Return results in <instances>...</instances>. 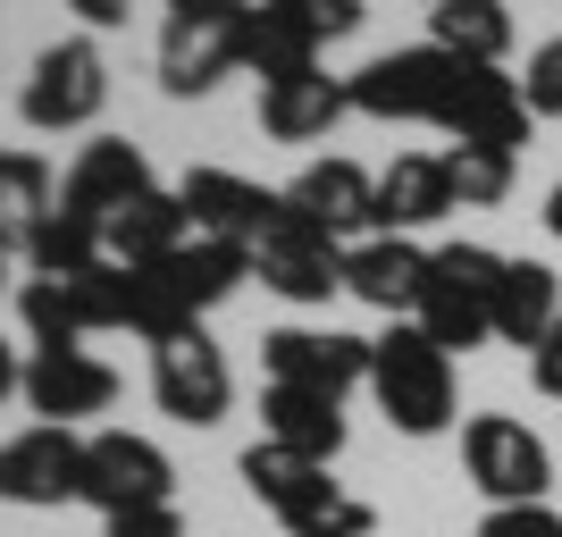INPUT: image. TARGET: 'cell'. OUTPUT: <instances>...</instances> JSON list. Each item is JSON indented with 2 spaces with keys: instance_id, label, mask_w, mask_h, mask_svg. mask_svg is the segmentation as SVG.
<instances>
[{
  "instance_id": "1",
  "label": "cell",
  "mask_w": 562,
  "mask_h": 537,
  "mask_svg": "<svg viewBox=\"0 0 562 537\" xmlns=\"http://www.w3.org/2000/svg\"><path fill=\"white\" fill-rule=\"evenodd\" d=\"M370 395H378V412H386V428H403V437H446L453 403H462L453 353L428 345L412 320H395L386 336H370Z\"/></svg>"
},
{
  "instance_id": "2",
  "label": "cell",
  "mask_w": 562,
  "mask_h": 537,
  "mask_svg": "<svg viewBox=\"0 0 562 537\" xmlns=\"http://www.w3.org/2000/svg\"><path fill=\"white\" fill-rule=\"evenodd\" d=\"M244 488L285 521V537H370L378 513L370 504H352L345 488L328 479V462H303V454H285V445H244Z\"/></svg>"
},
{
  "instance_id": "3",
  "label": "cell",
  "mask_w": 562,
  "mask_h": 537,
  "mask_svg": "<svg viewBox=\"0 0 562 537\" xmlns=\"http://www.w3.org/2000/svg\"><path fill=\"white\" fill-rule=\"evenodd\" d=\"M495 278H504V253L487 244H437L420 278V303H412V327L446 353L495 345Z\"/></svg>"
},
{
  "instance_id": "4",
  "label": "cell",
  "mask_w": 562,
  "mask_h": 537,
  "mask_svg": "<svg viewBox=\"0 0 562 537\" xmlns=\"http://www.w3.org/2000/svg\"><path fill=\"white\" fill-rule=\"evenodd\" d=\"M252 9L260 0H186V9H168V25H160V93L168 101L218 93V76L244 68Z\"/></svg>"
},
{
  "instance_id": "5",
  "label": "cell",
  "mask_w": 562,
  "mask_h": 537,
  "mask_svg": "<svg viewBox=\"0 0 562 537\" xmlns=\"http://www.w3.org/2000/svg\"><path fill=\"white\" fill-rule=\"evenodd\" d=\"M462 68L470 59H453V51H437V43H412V51H378L361 76H345V93H352V110L361 118H386V126H437L446 118V101H453V85H462Z\"/></svg>"
},
{
  "instance_id": "6",
  "label": "cell",
  "mask_w": 562,
  "mask_h": 537,
  "mask_svg": "<svg viewBox=\"0 0 562 537\" xmlns=\"http://www.w3.org/2000/svg\"><path fill=\"white\" fill-rule=\"evenodd\" d=\"M101 101H110V59H101L93 34H68V43H50L34 59V76L18 93V118L34 135H76V126L101 118Z\"/></svg>"
},
{
  "instance_id": "7",
  "label": "cell",
  "mask_w": 562,
  "mask_h": 537,
  "mask_svg": "<svg viewBox=\"0 0 562 537\" xmlns=\"http://www.w3.org/2000/svg\"><path fill=\"white\" fill-rule=\"evenodd\" d=\"M462 470H470V488L487 495V504H546V488H554L546 437L529 421H513V412L462 421Z\"/></svg>"
},
{
  "instance_id": "8",
  "label": "cell",
  "mask_w": 562,
  "mask_h": 537,
  "mask_svg": "<svg viewBox=\"0 0 562 537\" xmlns=\"http://www.w3.org/2000/svg\"><path fill=\"white\" fill-rule=\"evenodd\" d=\"M168 495H177V462H168L151 437H135V428H93V437H85V495H76V504H93V513L110 521V513L168 504Z\"/></svg>"
},
{
  "instance_id": "9",
  "label": "cell",
  "mask_w": 562,
  "mask_h": 537,
  "mask_svg": "<svg viewBox=\"0 0 562 537\" xmlns=\"http://www.w3.org/2000/svg\"><path fill=\"white\" fill-rule=\"evenodd\" d=\"M151 403H160L177 428H218L227 421L235 370H227V353L211 345V327H186V336L151 345Z\"/></svg>"
},
{
  "instance_id": "10",
  "label": "cell",
  "mask_w": 562,
  "mask_h": 537,
  "mask_svg": "<svg viewBox=\"0 0 562 537\" xmlns=\"http://www.w3.org/2000/svg\"><path fill=\"white\" fill-rule=\"evenodd\" d=\"M260 361H269V387H311L336 403L370 387V336H345V327H269Z\"/></svg>"
},
{
  "instance_id": "11",
  "label": "cell",
  "mask_w": 562,
  "mask_h": 537,
  "mask_svg": "<svg viewBox=\"0 0 562 537\" xmlns=\"http://www.w3.org/2000/svg\"><path fill=\"white\" fill-rule=\"evenodd\" d=\"M85 495V437L76 428L34 421L25 437L0 445V504H25V513H59Z\"/></svg>"
},
{
  "instance_id": "12",
  "label": "cell",
  "mask_w": 562,
  "mask_h": 537,
  "mask_svg": "<svg viewBox=\"0 0 562 537\" xmlns=\"http://www.w3.org/2000/svg\"><path fill=\"white\" fill-rule=\"evenodd\" d=\"M252 278L269 294H285V303H328V294H345V244L285 202V219L260 235V253H252Z\"/></svg>"
},
{
  "instance_id": "13",
  "label": "cell",
  "mask_w": 562,
  "mask_h": 537,
  "mask_svg": "<svg viewBox=\"0 0 562 537\" xmlns=\"http://www.w3.org/2000/svg\"><path fill=\"white\" fill-rule=\"evenodd\" d=\"M177 202L193 211V235H218V244H244V253H260V235L285 219V193L252 186L235 168H186Z\"/></svg>"
},
{
  "instance_id": "14",
  "label": "cell",
  "mask_w": 562,
  "mask_h": 537,
  "mask_svg": "<svg viewBox=\"0 0 562 537\" xmlns=\"http://www.w3.org/2000/svg\"><path fill=\"white\" fill-rule=\"evenodd\" d=\"M151 193V160H143V143L126 135H101L76 152V168L59 177V202H68L76 219H93L101 235H110V219L126 211V202H143Z\"/></svg>"
},
{
  "instance_id": "15",
  "label": "cell",
  "mask_w": 562,
  "mask_h": 537,
  "mask_svg": "<svg viewBox=\"0 0 562 537\" xmlns=\"http://www.w3.org/2000/svg\"><path fill=\"white\" fill-rule=\"evenodd\" d=\"M18 395L34 403L50 428H76V421H93V412H110V403H117V370L101 361V353H85V345H68V353H34Z\"/></svg>"
},
{
  "instance_id": "16",
  "label": "cell",
  "mask_w": 562,
  "mask_h": 537,
  "mask_svg": "<svg viewBox=\"0 0 562 537\" xmlns=\"http://www.w3.org/2000/svg\"><path fill=\"white\" fill-rule=\"evenodd\" d=\"M437 126H446L453 143H487V152H520V143H529V101H520V76H504V68H479V59H470Z\"/></svg>"
},
{
  "instance_id": "17",
  "label": "cell",
  "mask_w": 562,
  "mask_h": 537,
  "mask_svg": "<svg viewBox=\"0 0 562 537\" xmlns=\"http://www.w3.org/2000/svg\"><path fill=\"white\" fill-rule=\"evenodd\" d=\"M446 211H462V202H453V177H446V152H395L386 177H378L370 235H420V227H437Z\"/></svg>"
},
{
  "instance_id": "18",
  "label": "cell",
  "mask_w": 562,
  "mask_h": 537,
  "mask_svg": "<svg viewBox=\"0 0 562 537\" xmlns=\"http://www.w3.org/2000/svg\"><path fill=\"white\" fill-rule=\"evenodd\" d=\"M420 278H428V253L412 244V235H370V244L345 253V294L370 303V311H386V320H412Z\"/></svg>"
},
{
  "instance_id": "19",
  "label": "cell",
  "mask_w": 562,
  "mask_h": 537,
  "mask_svg": "<svg viewBox=\"0 0 562 537\" xmlns=\"http://www.w3.org/2000/svg\"><path fill=\"white\" fill-rule=\"evenodd\" d=\"M285 202L311 219V227H328L336 244H345L352 227H370L378 219V177L361 160H311L294 186H285Z\"/></svg>"
},
{
  "instance_id": "20",
  "label": "cell",
  "mask_w": 562,
  "mask_h": 537,
  "mask_svg": "<svg viewBox=\"0 0 562 537\" xmlns=\"http://www.w3.org/2000/svg\"><path fill=\"white\" fill-rule=\"evenodd\" d=\"M345 110H352V93H345V76H328V68H303V76H285V85H260V135L269 143H319Z\"/></svg>"
},
{
  "instance_id": "21",
  "label": "cell",
  "mask_w": 562,
  "mask_h": 537,
  "mask_svg": "<svg viewBox=\"0 0 562 537\" xmlns=\"http://www.w3.org/2000/svg\"><path fill=\"white\" fill-rule=\"evenodd\" d=\"M562 320V278L546 269V260H504V278H495V345H520L538 353L546 327Z\"/></svg>"
},
{
  "instance_id": "22",
  "label": "cell",
  "mask_w": 562,
  "mask_h": 537,
  "mask_svg": "<svg viewBox=\"0 0 562 537\" xmlns=\"http://www.w3.org/2000/svg\"><path fill=\"white\" fill-rule=\"evenodd\" d=\"M269 412V445L303 454V462H336L345 454V403L336 395H311V387H269L260 395Z\"/></svg>"
},
{
  "instance_id": "23",
  "label": "cell",
  "mask_w": 562,
  "mask_h": 537,
  "mask_svg": "<svg viewBox=\"0 0 562 537\" xmlns=\"http://www.w3.org/2000/svg\"><path fill=\"white\" fill-rule=\"evenodd\" d=\"M101 244H110V260H126V269H151V260H168L177 244H193V211L168 186H151L143 202H126V211L110 219Z\"/></svg>"
},
{
  "instance_id": "24",
  "label": "cell",
  "mask_w": 562,
  "mask_h": 537,
  "mask_svg": "<svg viewBox=\"0 0 562 537\" xmlns=\"http://www.w3.org/2000/svg\"><path fill=\"white\" fill-rule=\"evenodd\" d=\"M428 43L453 51V59H479V68H504L513 9L504 0H428Z\"/></svg>"
},
{
  "instance_id": "25",
  "label": "cell",
  "mask_w": 562,
  "mask_h": 537,
  "mask_svg": "<svg viewBox=\"0 0 562 537\" xmlns=\"http://www.w3.org/2000/svg\"><path fill=\"white\" fill-rule=\"evenodd\" d=\"M93 260H110V244H101V227L76 219L68 202H50L43 227L25 235V269H34V278H76V269H93Z\"/></svg>"
},
{
  "instance_id": "26",
  "label": "cell",
  "mask_w": 562,
  "mask_h": 537,
  "mask_svg": "<svg viewBox=\"0 0 562 537\" xmlns=\"http://www.w3.org/2000/svg\"><path fill=\"white\" fill-rule=\"evenodd\" d=\"M50 202H59V186H50V160H34V152H9V160H0V253H25V235L43 227Z\"/></svg>"
},
{
  "instance_id": "27",
  "label": "cell",
  "mask_w": 562,
  "mask_h": 537,
  "mask_svg": "<svg viewBox=\"0 0 562 537\" xmlns=\"http://www.w3.org/2000/svg\"><path fill=\"white\" fill-rule=\"evenodd\" d=\"M18 320H25V336H34V353L85 345V320H76L68 278H25V286H18Z\"/></svg>"
},
{
  "instance_id": "28",
  "label": "cell",
  "mask_w": 562,
  "mask_h": 537,
  "mask_svg": "<svg viewBox=\"0 0 562 537\" xmlns=\"http://www.w3.org/2000/svg\"><path fill=\"white\" fill-rule=\"evenodd\" d=\"M244 68H252L260 85H285V76L319 68V43H311V34H294L285 18H269V9H252V43H244Z\"/></svg>"
},
{
  "instance_id": "29",
  "label": "cell",
  "mask_w": 562,
  "mask_h": 537,
  "mask_svg": "<svg viewBox=\"0 0 562 537\" xmlns=\"http://www.w3.org/2000/svg\"><path fill=\"white\" fill-rule=\"evenodd\" d=\"M513 168H520V152H487V143H453L446 152V177H453V202H462V211L504 202V193H513Z\"/></svg>"
},
{
  "instance_id": "30",
  "label": "cell",
  "mask_w": 562,
  "mask_h": 537,
  "mask_svg": "<svg viewBox=\"0 0 562 537\" xmlns=\"http://www.w3.org/2000/svg\"><path fill=\"white\" fill-rule=\"evenodd\" d=\"M68 294H76V320H85V336H101V327H126V260H93V269H76Z\"/></svg>"
},
{
  "instance_id": "31",
  "label": "cell",
  "mask_w": 562,
  "mask_h": 537,
  "mask_svg": "<svg viewBox=\"0 0 562 537\" xmlns=\"http://www.w3.org/2000/svg\"><path fill=\"white\" fill-rule=\"evenodd\" d=\"M269 18H285L294 34H311V43H336V34H352L361 25V0H260Z\"/></svg>"
},
{
  "instance_id": "32",
  "label": "cell",
  "mask_w": 562,
  "mask_h": 537,
  "mask_svg": "<svg viewBox=\"0 0 562 537\" xmlns=\"http://www.w3.org/2000/svg\"><path fill=\"white\" fill-rule=\"evenodd\" d=\"M520 101H529V118H562V34L529 51V68H520Z\"/></svg>"
},
{
  "instance_id": "33",
  "label": "cell",
  "mask_w": 562,
  "mask_h": 537,
  "mask_svg": "<svg viewBox=\"0 0 562 537\" xmlns=\"http://www.w3.org/2000/svg\"><path fill=\"white\" fill-rule=\"evenodd\" d=\"M470 537H562V513L554 504H487V521Z\"/></svg>"
},
{
  "instance_id": "34",
  "label": "cell",
  "mask_w": 562,
  "mask_h": 537,
  "mask_svg": "<svg viewBox=\"0 0 562 537\" xmlns=\"http://www.w3.org/2000/svg\"><path fill=\"white\" fill-rule=\"evenodd\" d=\"M101 537H186V521H177V504H143V513H110Z\"/></svg>"
},
{
  "instance_id": "35",
  "label": "cell",
  "mask_w": 562,
  "mask_h": 537,
  "mask_svg": "<svg viewBox=\"0 0 562 537\" xmlns=\"http://www.w3.org/2000/svg\"><path fill=\"white\" fill-rule=\"evenodd\" d=\"M529 378H538V395H554V403H562V320L546 327V345L529 353Z\"/></svg>"
},
{
  "instance_id": "36",
  "label": "cell",
  "mask_w": 562,
  "mask_h": 537,
  "mask_svg": "<svg viewBox=\"0 0 562 537\" xmlns=\"http://www.w3.org/2000/svg\"><path fill=\"white\" fill-rule=\"evenodd\" d=\"M76 18L85 25H126V9H135V0H68Z\"/></svg>"
},
{
  "instance_id": "37",
  "label": "cell",
  "mask_w": 562,
  "mask_h": 537,
  "mask_svg": "<svg viewBox=\"0 0 562 537\" xmlns=\"http://www.w3.org/2000/svg\"><path fill=\"white\" fill-rule=\"evenodd\" d=\"M25 387V361H18V345H0V403Z\"/></svg>"
},
{
  "instance_id": "38",
  "label": "cell",
  "mask_w": 562,
  "mask_h": 537,
  "mask_svg": "<svg viewBox=\"0 0 562 537\" xmlns=\"http://www.w3.org/2000/svg\"><path fill=\"white\" fill-rule=\"evenodd\" d=\"M546 227H554V244H562V186L546 193Z\"/></svg>"
},
{
  "instance_id": "39",
  "label": "cell",
  "mask_w": 562,
  "mask_h": 537,
  "mask_svg": "<svg viewBox=\"0 0 562 537\" xmlns=\"http://www.w3.org/2000/svg\"><path fill=\"white\" fill-rule=\"evenodd\" d=\"M0 286H9V253H0Z\"/></svg>"
},
{
  "instance_id": "40",
  "label": "cell",
  "mask_w": 562,
  "mask_h": 537,
  "mask_svg": "<svg viewBox=\"0 0 562 537\" xmlns=\"http://www.w3.org/2000/svg\"><path fill=\"white\" fill-rule=\"evenodd\" d=\"M168 9H186V0H168Z\"/></svg>"
},
{
  "instance_id": "41",
  "label": "cell",
  "mask_w": 562,
  "mask_h": 537,
  "mask_svg": "<svg viewBox=\"0 0 562 537\" xmlns=\"http://www.w3.org/2000/svg\"><path fill=\"white\" fill-rule=\"evenodd\" d=\"M0 160H9V152H0Z\"/></svg>"
}]
</instances>
